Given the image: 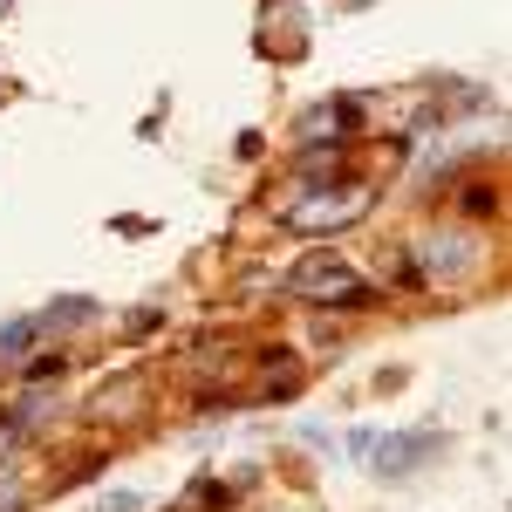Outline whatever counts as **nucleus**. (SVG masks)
I'll return each instance as SVG.
<instances>
[{
  "label": "nucleus",
  "instance_id": "6",
  "mask_svg": "<svg viewBox=\"0 0 512 512\" xmlns=\"http://www.w3.org/2000/svg\"><path fill=\"white\" fill-rule=\"evenodd\" d=\"M82 321H96V301H89V294H69V301H55L48 315H35V328H82Z\"/></svg>",
  "mask_w": 512,
  "mask_h": 512
},
{
  "label": "nucleus",
  "instance_id": "12",
  "mask_svg": "<svg viewBox=\"0 0 512 512\" xmlns=\"http://www.w3.org/2000/svg\"><path fill=\"white\" fill-rule=\"evenodd\" d=\"M0 7H7V0H0Z\"/></svg>",
  "mask_w": 512,
  "mask_h": 512
},
{
  "label": "nucleus",
  "instance_id": "11",
  "mask_svg": "<svg viewBox=\"0 0 512 512\" xmlns=\"http://www.w3.org/2000/svg\"><path fill=\"white\" fill-rule=\"evenodd\" d=\"M14 499H21V485H14V478H0V506H14Z\"/></svg>",
  "mask_w": 512,
  "mask_h": 512
},
{
  "label": "nucleus",
  "instance_id": "3",
  "mask_svg": "<svg viewBox=\"0 0 512 512\" xmlns=\"http://www.w3.org/2000/svg\"><path fill=\"white\" fill-rule=\"evenodd\" d=\"M437 451H444V431H376L362 458H369V472H376V478H390V485H396V478L424 472Z\"/></svg>",
  "mask_w": 512,
  "mask_h": 512
},
{
  "label": "nucleus",
  "instance_id": "10",
  "mask_svg": "<svg viewBox=\"0 0 512 512\" xmlns=\"http://www.w3.org/2000/svg\"><path fill=\"white\" fill-rule=\"evenodd\" d=\"M14 444H21V431H14V424H7V417H0V472H7V465H14Z\"/></svg>",
  "mask_w": 512,
  "mask_h": 512
},
{
  "label": "nucleus",
  "instance_id": "8",
  "mask_svg": "<svg viewBox=\"0 0 512 512\" xmlns=\"http://www.w3.org/2000/svg\"><path fill=\"white\" fill-rule=\"evenodd\" d=\"M96 512H144V499H137V492H103Z\"/></svg>",
  "mask_w": 512,
  "mask_h": 512
},
{
  "label": "nucleus",
  "instance_id": "5",
  "mask_svg": "<svg viewBox=\"0 0 512 512\" xmlns=\"http://www.w3.org/2000/svg\"><path fill=\"white\" fill-rule=\"evenodd\" d=\"M137 396H144V383H137V376L103 383V390H96V417H130V410H137Z\"/></svg>",
  "mask_w": 512,
  "mask_h": 512
},
{
  "label": "nucleus",
  "instance_id": "9",
  "mask_svg": "<svg viewBox=\"0 0 512 512\" xmlns=\"http://www.w3.org/2000/svg\"><path fill=\"white\" fill-rule=\"evenodd\" d=\"M62 362H69V355H41V362H28V376H35V383H55V376H62Z\"/></svg>",
  "mask_w": 512,
  "mask_h": 512
},
{
  "label": "nucleus",
  "instance_id": "1",
  "mask_svg": "<svg viewBox=\"0 0 512 512\" xmlns=\"http://www.w3.org/2000/svg\"><path fill=\"white\" fill-rule=\"evenodd\" d=\"M287 294H294V301H315V308H362V301H376L369 280L355 274L342 253H308V260H294V267H287Z\"/></svg>",
  "mask_w": 512,
  "mask_h": 512
},
{
  "label": "nucleus",
  "instance_id": "4",
  "mask_svg": "<svg viewBox=\"0 0 512 512\" xmlns=\"http://www.w3.org/2000/svg\"><path fill=\"white\" fill-rule=\"evenodd\" d=\"M478 260H485V239L472 226H437V233L417 239V274L424 280H458V274H472Z\"/></svg>",
  "mask_w": 512,
  "mask_h": 512
},
{
  "label": "nucleus",
  "instance_id": "2",
  "mask_svg": "<svg viewBox=\"0 0 512 512\" xmlns=\"http://www.w3.org/2000/svg\"><path fill=\"white\" fill-rule=\"evenodd\" d=\"M369 185H321V192H308L294 212H287V226L294 233H342V226H355L362 212H369Z\"/></svg>",
  "mask_w": 512,
  "mask_h": 512
},
{
  "label": "nucleus",
  "instance_id": "7",
  "mask_svg": "<svg viewBox=\"0 0 512 512\" xmlns=\"http://www.w3.org/2000/svg\"><path fill=\"white\" fill-rule=\"evenodd\" d=\"M41 328H35V315H21V321H7L0 328V362H14V355H28V342H35Z\"/></svg>",
  "mask_w": 512,
  "mask_h": 512
}]
</instances>
